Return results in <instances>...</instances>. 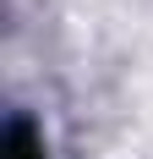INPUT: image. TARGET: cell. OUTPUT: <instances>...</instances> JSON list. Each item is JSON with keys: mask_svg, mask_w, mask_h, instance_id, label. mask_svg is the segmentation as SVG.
I'll list each match as a JSON object with an SVG mask.
<instances>
[{"mask_svg": "<svg viewBox=\"0 0 153 159\" xmlns=\"http://www.w3.org/2000/svg\"><path fill=\"white\" fill-rule=\"evenodd\" d=\"M6 159H44V143H38V132L28 121H11L6 132Z\"/></svg>", "mask_w": 153, "mask_h": 159, "instance_id": "1", "label": "cell"}]
</instances>
